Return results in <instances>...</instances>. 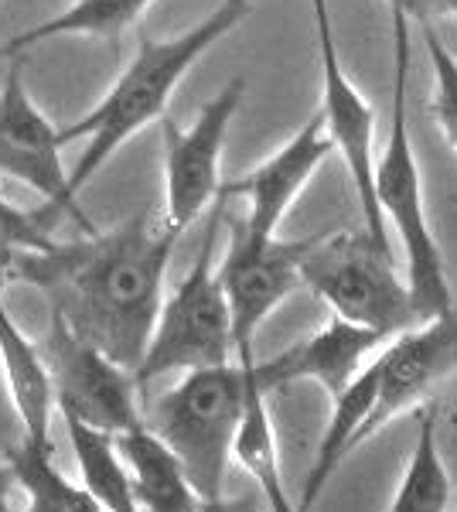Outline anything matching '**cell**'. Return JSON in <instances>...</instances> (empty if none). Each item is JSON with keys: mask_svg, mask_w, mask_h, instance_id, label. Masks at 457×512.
Returning <instances> with one entry per match:
<instances>
[{"mask_svg": "<svg viewBox=\"0 0 457 512\" xmlns=\"http://www.w3.org/2000/svg\"><path fill=\"white\" fill-rule=\"evenodd\" d=\"M178 239L181 233L164 219L137 212L106 233L96 229L45 253L21 256L18 280L45 291L48 311L134 373L151 342Z\"/></svg>", "mask_w": 457, "mask_h": 512, "instance_id": "obj_1", "label": "cell"}, {"mask_svg": "<svg viewBox=\"0 0 457 512\" xmlns=\"http://www.w3.org/2000/svg\"><path fill=\"white\" fill-rule=\"evenodd\" d=\"M270 396L273 393L263 386L253 359L249 362V393L243 403V417H239L236 437H232V465H239L253 478L270 512H294V502H290V495L284 489V472H280Z\"/></svg>", "mask_w": 457, "mask_h": 512, "instance_id": "obj_17", "label": "cell"}, {"mask_svg": "<svg viewBox=\"0 0 457 512\" xmlns=\"http://www.w3.org/2000/svg\"><path fill=\"white\" fill-rule=\"evenodd\" d=\"M454 424H457V414H454Z\"/></svg>", "mask_w": 457, "mask_h": 512, "instance_id": "obj_29", "label": "cell"}, {"mask_svg": "<svg viewBox=\"0 0 457 512\" xmlns=\"http://www.w3.org/2000/svg\"><path fill=\"white\" fill-rule=\"evenodd\" d=\"M294 512H297V506H294Z\"/></svg>", "mask_w": 457, "mask_h": 512, "instance_id": "obj_30", "label": "cell"}, {"mask_svg": "<svg viewBox=\"0 0 457 512\" xmlns=\"http://www.w3.org/2000/svg\"><path fill=\"white\" fill-rule=\"evenodd\" d=\"M14 489H18V475L11 461H0V512H14Z\"/></svg>", "mask_w": 457, "mask_h": 512, "instance_id": "obj_27", "label": "cell"}, {"mask_svg": "<svg viewBox=\"0 0 457 512\" xmlns=\"http://www.w3.org/2000/svg\"><path fill=\"white\" fill-rule=\"evenodd\" d=\"M222 219H226V198L215 202L202 236V250H198L191 270L161 301L151 342L134 369L137 390H147L154 379L168 373H188V369L222 366V362L236 359L226 291H222L219 270H215V239H219Z\"/></svg>", "mask_w": 457, "mask_h": 512, "instance_id": "obj_5", "label": "cell"}, {"mask_svg": "<svg viewBox=\"0 0 457 512\" xmlns=\"http://www.w3.org/2000/svg\"><path fill=\"white\" fill-rule=\"evenodd\" d=\"M65 434L72 444V458H76L82 489L99 502L103 512H140L134 478L127 472V461L116 451V441L110 434L96 431V427L82 424L76 417H65Z\"/></svg>", "mask_w": 457, "mask_h": 512, "instance_id": "obj_20", "label": "cell"}, {"mask_svg": "<svg viewBox=\"0 0 457 512\" xmlns=\"http://www.w3.org/2000/svg\"><path fill=\"white\" fill-rule=\"evenodd\" d=\"M0 369H4V386L11 396V407L24 427V441L55 448L52 424H55V386L48 362L41 355V345L31 342L18 325V318L7 311L4 291H0Z\"/></svg>", "mask_w": 457, "mask_h": 512, "instance_id": "obj_15", "label": "cell"}, {"mask_svg": "<svg viewBox=\"0 0 457 512\" xmlns=\"http://www.w3.org/2000/svg\"><path fill=\"white\" fill-rule=\"evenodd\" d=\"M41 355H45L48 373H52L58 417H76L110 437L144 424L134 373L72 332L55 311H48Z\"/></svg>", "mask_w": 457, "mask_h": 512, "instance_id": "obj_7", "label": "cell"}, {"mask_svg": "<svg viewBox=\"0 0 457 512\" xmlns=\"http://www.w3.org/2000/svg\"><path fill=\"white\" fill-rule=\"evenodd\" d=\"M14 280H18V260H11V256H0V291H7Z\"/></svg>", "mask_w": 457, "mask_h": 512, "instance_id": "obj_28", "label": "cell"}, {"mask_svg": "<svg viewBox=\"0 0 457 512\" xmlns=\"http://www.w3.org/2000/svg\"><path fill=\"white\" fill-rule=\"evenodd\" d=\"M331 154V144L324 137L321 117L314 113L311 120L287 140L284 147L270 154L267 161H260L256 168H249L246 175L222 181L219 198H243L246 216L236 219L249 236H280L290 205L301 198V192L311 185V178L318 175L324 158Z\"/></svg>", "mask_w": 457, "mask_h": 512, "instance_id": "obj_13", "label": "cell"}, {"mask_svg": "<svg viewBox=\"0 0 457 512\" xmlns=\"http://www.w3.org/2000/svg\"><path fill=\"white\" fill-rule=\"evenodd\" d=\"M389 21H393V127H389L386 151L376 161L372 185H376L382 222L386 229H396V239L403 246V277L423 321L444 311L454 294L447 284L444 253L427 219L420 164L410 140V21L400 11H389Z\"/></svg>", "mask_w": 457, "mask_h": 512, "instance_id": "obj_3", "label": "cell"}, {"mask_svg": "<svg viewBox=\"0 0 457 512\" xmlns=\"http://www.w3.org/2000/svg\"><path fill=\"white\" fill-rule=\"evenodd\" d=\"M457 373V297L437 315L393 335L376 352V403L362 424V444L389 420L420 407Z\"/></svg>", "mask_w": 457, "mask_h": 512, "instance_id": "obj_12", "label": "cell"}, {"mask_svg": "<svg viewBox=\"0 0 457 512\" xmlns=\"http://www.w3.org/2000/svg\"><path fill=\"white\" fill-rule=\"evenodd\" d=\"M58 219H65V212L52 202H41L38 209H21L0 195V256L21 260L28 253L52 250L58 243Z\"/></svg>", "mask_w": 457, "mask_h": 512, "instance_id": "obj_23", "label": "cell"}, {"mask_svg": "<svg viewBox=\"0 0 457 512\" xmlns=\"http://www.w3.org/2000/svg\"><path fill=\"white\" fill-rule=\"evenodd\" d=\"M246 99V79L236 76L202 106L191 127L161 120L164 134V222L174 233L202 216L219 202L222 188V151H226L229 127Z\"/></svg>", "mask_w": 457, "mask_h": 512, "instance_id": "obj_8", "label": "cell"}, {"mask_svg": "<svg viewBox=\"0 0 457 512\" xmlns=\"http://www.w3.org/2000/svg\"><path fill=\"white\" fill-rule=\"evenodd\" d=\"M301 284L318 294L335 318L393 338L420 321L393 250L369 233H324L301 263Z\"/></svg>", "mask_w": 457, "mask_h": 512, "instance_id": "obj_6", "label": "cell"}, {"mask_svg": "<svg viewBox=\"0 0 457 512\" xmlns=\"http://www.w3.org/2000/svg\"><path fill=\"white\" fill-rule=\"evenodd\" d=\"M113 441L134 478L140 512H198V495L188 475L181 472L178 458L164 448V441L151 427L137 424L116 434Z\"/></svg>", "mask_w": 457, "mask_h": 512, "instance_id": "obj_18", "label": "cell"}, {"mask_svg": "<svg viewBox=\"0 0 457 512\" xmlns=\"http://www.w3.org/2000/svg\"><path fill=\"white\" fill-rule=\"evenodd\" d=\"M314 239L318 236L260 239L249 236L236 219L229 222V250L222 263H215V270H219L222 291H226L236 359H256V332L301 287V263Z\"/></svg>", "mask_w": 457, "mask_h": 512, "instance_id": "obj_9", "label": "cell"}, {"mask_svg": "<svg viewBox=\"0 0 457 512\" xmlns=\"http://www.w3.org/2000/svg\"><path fill=\"white\" fill-rule=\"evenodd\" d=\"M198 512H260L253 495H212V499H198Z\"/></svg>", "mask_w": 457, "mask_h": 512, "instance_id": "obj_26", "label": "cell"}, {"mask_svg": "<svg viewBox=\"0 0 457 512\" xmlns=\"http://www.w3.org/2000/svg\"><path fill=\"white\" fill-rule=\"evenodd\" d=\"M389 11H400L406 21L434 24V18H457V0H386Z\"/></svg>", "mask_w": 457, "mask_h": 512, "instance_id": "obj_25", "label": "cell"}, {"mask_svg": "<svg viewBox=\"0 0 457 512\" xmlns=\"http://www.w3.org/2000/svg\"><path fill=\"white\" fill-rule=\"evenodd\" d=\"M447 502H451V475L440 454L437 410L423 407L417 444H413L389 512H447Z\"/></svg>", "mask_w": 457, "mask_h": 512, "instance_id": "obj_22", "label": "cell"}, {"mask_svg": "<svg viewBox=\"0 0 457 512\" xmlns=\"http://www.w3.org/2000/svg\"><path fill=\"white\" fill-rule=\"evenodd\" d=\"M62 151L55 123L45 117V110H38L24 86V59H11V69L0 82V175L28 185L41 195V202L58 205L89 236L96 226L82 212L79 195H72Z\"/></svg>", "mask_w": 457, "mask_h": 512, "instance_id": "obj_11", "label": "cell"}, {"mask_svg": "<svg viewBox=\"0 0 457 512\" xmlns=\"http://www.w3.org/2000/svg\"><path fill=\"white\" fill-rule=\"evenodd\" d=\"M249 14H253V0H222L209 18L191 24L181 35L140 38L137 55L110 86V93L99 99L82 120L58 130L62 147H69L72 140H86L79 161L69 171L72 195H79L130 137H137L144 127L164 120L174 89L191 72V65L202 59L212 45H219L222 38L232 35Z\"/></svg>", "mask_w": 457, "mask_h": 512, "instance_id": "obj_2", "label": "cell"}, {"mask_svg": "<svg viewBox=\"0 0 457 512\" xmlns=\"http://www.w3.org/2000/svg\"><path fill=\"white\" fill-rule=\"evenodd\" d=\"M372 403H376V355H372L369 366L331 400L328 427H324V434H321L311 472L304 478L301 499L294 502L297 512H314L321 492L328 489L331 475L338 472V465L362 444V424L372 414Z\"/></svg>", "mask_w": 457, "mask_h": 512, "instance_id": "obj_16", "label": "cell"}, {"mask_svg": "<svg viewBox=\"0 0 457 512\" xmlns=\"http://www.w3.org/2000/svg\"><path fill=\"white\" fill-rule=\"evenodd\" d=\"M386 342L389 338L369 332V328H359L342 318H331L321 332L290 345V349L273 355V359H263V362L256 359V373H260L263 386H267L270 393L287 390L290 383L311 379V383H318L321 390L335 400V396L369 366L372 355Z\"/></svg>", "mask_w": 457, "mask_h": 512, "instance_id": "obj_14", "label": "cell"}, {"mask_svg": "<svg viewBox=\"0 0 457 512\" xmlns=\"http://www.w3.org/2000/svg\"><path fill=\"white\" fill-rule=\"evenodd\" d=\"M52 454L55 448L31 441H21L7 454L18 475V489L24 492V506H14V512H103L93 495L55 465Z\"/></svg>", "mask_w": 457, "mask_h": 512, "instance_id": "obj_21", "label": "cell"}, {"mask_svg": "<svg viewBox=\"0 0 457 512\" xmlns=\"http://www.w3.org/2000/svg\"><path fill=\"white\" fill-rule=\"evenodd\" d=\"M151 4L154 0H72L62 14L35 24V28L18 31L4 45V55L7 59H24L28 48L52 38H99L116 45L123 31L134 28Z\"/></svg>", "mask_w": 457, "mask_h": 512, "instance_id": "obj_19", "label": "cell"}, {"mask_svg": "<svg viewBox=\"0 0 457 512\" xmlns=\"http://www.w3.org/2000/svg\"><path fill=\"white\" fill-rule=\"evenodd\" d=\"M311 18L314 31H318V52H321V127L328 137L331 151L342 154L345 171L352 178V188L359 195L362 216H365V233L376 243L389 246V229L379 216L376 205V110L365 99L355 82L348 79L342 59H338V41L335 28H331V11L328 0H311ZM393 250V246H389Z\"/></svg>", "mask_w": 457, "mask_h": 512, "instance_id": "obj_10", "label": "cell"}, {"mask_svg": "<svg viewBox=\"0 0 457 512\" xmlns=\"http://www.w3.org/2000/svg\"><path fill=\"white\" fill-rule=\"evenodd\" d=\"M423 41H427L430 69H434V99H430V113H434L440 134L457 151V59L447 52L434 24H420Z\"/></svg>", "mask_w": 457, "mask_h": 512, "instance_id": "obj_24", "label": "cell"}, {"mask_svg": "<svg viewBox=\"0 0 457 512\" xmlns=\"http://www.w3.org/2000/svg\"><path fill=\"white\" fill-rule=\"evenodd\" d=\"M249 362L229 359L222 366L188 369L144 407V424L178 458L198 499L226 492L232 437L249 393Z\"/></svg>", "mask_w": 457, "mask_h": 512, "instance_id": "obj_4", "label": "cell"}]
</instances>
